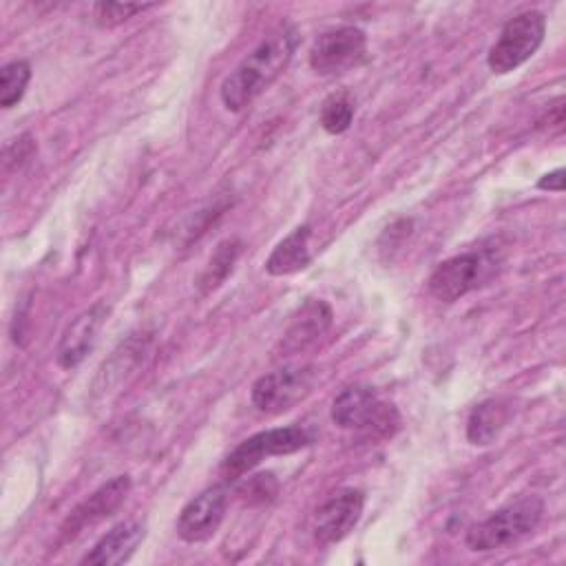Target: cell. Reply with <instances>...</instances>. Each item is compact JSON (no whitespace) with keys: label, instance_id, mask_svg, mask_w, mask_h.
I'll return each instance as SVG.
<instances>
[{"label":"cell","instance_id":"6da1fadb","mask_svg":"<svg viewBox=\"0 0 566 566\" xmlns=\"http://www.w3.org/2000/svg\"><path fill=\"white\" fill-rule=\"evenodd\" d=\"M301 33L294 24H279L259 46L248 53L239 66L221 84V102L228 111H243L250 106L290 64Z\"/></svg>","mask_w":566,"mask_h":566},{"label":"cell","instance_id":"7a4b0ae2","mask_svg":"<svg viewBox=\"0 0 566 566\" xmlns=\"http://www.w3.org/2000/svg\"><path fill=\"white\" fill-rule=\"evenodd\" d=\"M544 515V502L537 495H522L495 513H491L486 520L473 524L467 531V546L478 553L497 551L504 546H511L520 542L522 537L531 535L539 520Z\"/></svg>","mask_w":566,"mask_h":566},{"label":"cell","instance_id":"3957f363","mask_svg":"<svg viewBox=\"0 0 566 566\" xmlns=\"http://www.w3.org/2000/svg\"><path fill=\"white\" fill-rule=\"evenodd\" d=\"M312 444V433L305 427L290 424V427H276L259 431L243 442H239L223 460L221 471L226 480H237L243 473L252 471L256 464H261L270 455H287L303 447Z\"/></svg>","mask_w":566,"mask_h":566},{"label":"cell","instance_id":"277c9868","mask_svg":"<svg viewBox=\"0 0 566 566\" xmlns=\"http://www.w3.org/2000/svg\"><path fill=\"white\" fill-rule=\"evenodd\" d=\"M546 33V18L539 11H524L511 18L493 46L489 49L486 64L495 75H506L522 66L539 49Z\"/></svg>","mask_w":566,"mask_h":566},{"label":"cell","instance_id":"5b68a950","mask_svg":"<svg viewBox=\"0 0 566 566\" xmlns=\"http://www.w3.org/2000/svg\"><path fill=\"white\" fill-rule=\"evenodd\" d=\"M497 270V259L491 252H464L436 265L427 285L433 298L453 303L464 294L484 285Z\"/></svg>","mask_w":566,"mask_h":566},{"label":"cell","instance_id":"8992f818","mask_svg":"<svg viewBox=\"0 0 566 566\" xmlns=\"http://www.w3.org/2000/svg\"><path fill=\"white\" fill-rule=\"evenodd\" d=\"M314 385L316 369L312 365H285L256 378L250 398L263 413H283L305 400Z\"/></svg>","mask_w":566,"mask_h":566},{"label":"cell","instance_id":"52a82bcc","mask_svg":"<svg viewBox=\"0 0 566 566\" xmlns=\"http://www.w3.org/2000/svg\"><path fill=\"white\" fill-rule=\"evenodd\" d=\"M332 420L340 429H374L389 436L398 424V413L394 405L378 400L374 387L352 385L334 398Z\"/></svg>","mask_w":566,"mask_h":566},{"label":"cell","instance_id":"ba28073f","mask_svg":"<svg viewBox=\"0 0 566 566\" xmlns=\"http://www.w3.org/2000/svg\"><path fill=\"white\" fill-rule=\"evenodd\" d=\"M367 57V35L358 27H338L321 33L310 49V66L318 75H340Z\"/></svg>","mask_w":566,"mask_h":566},{"label":"cell","instance_id":"9c48e42d","mask_svg":"<svg viewBox=\"0 0 566 566\" xmlns=\"http://www.w3.org/2000/svg\"><path fill=\"white\" fill-rule=\"evenodd\" d=\"M365 506V495L358 489H343L325 500L312 520L316 542L336 544L345 539L358 524Z\"/></svg>","mask_w":566,"mask_h":566},{"label":"cell","instance_id":"30bf717a","mask_svg":"<svg viewBox=\"0 0 566 566\" xmlns=\"http://www.w3.org/2000/svg\"><path fill=\"white\" fill-rule=\"evenodd\" d=\"M228 509V491L223 486H208L195 495L177 517V535L186 542L210 539L223 522Z\"/></svg>","mask_w":566,"mask_h":566},{"label":"cell","instance_id":"8fae6325","mask_svg":"<svg viewBox=\"0 0 566 566\" xmlns=\"http://www.w3.org/2000/svg\"><path fill=\"white\" fill-rule=\"evenodd\" d=\"M108 305L106 303H95L80 312L62 332L60 343L55 347V360L62 369H73L77 367L95 347L97 334L104 327L108 318Z\"/></svg>","mask_w":566,"mask_h":566},{"label":"cell","instance_id":"7c38bea8","mask_svg":"<svg viewBox=\"0 0 566 566\" xmlns=\"http://www.w3.org/2000/svg\"><path fill=\"white\" fill-rule=\"evenodd\" d=\"M128 491H130V475H115L113 480L102 484L84 502H80L71 511V515L64 520V524L60 528L62 539H73L84 528L108 517L113 511L119 509V504L126 500Z\"/></svg>","mask_w":566,"mask_h":566},{"label":"cell","instance_id":"4fadbf2b","mask_svg":"<svg viewBox=\"0 0 566 566\" xmlns=\"http://www.w3.org/2000/svg\"><path fill=\"white\" fill-rule=\"evenodd\" d=\"M148 343H150V338L144 334H133L130 338L119 343V347L102 363V367L95 376V382H93L95 394L111 396V394L119 391V387L126 385V380L144 363V358L148 354Z\"/></svg>","mask_w":566,"mask_h":566},{"label":"cell","instance_id":"5bb4252c","mask_svg":"<svg viewBox=\"0 0 566 566\" xmlns=\"http://www.w3.org/2000/svg\"><path fill=\"white\" fill-rule=\"evenodd\" d=\"M332 318L334 314L325 301L310 298L303 303L283 332L279 356H292L312 347L332 327Z\"/></svg>","mask_w":566,"mask_h":566},{"label":"cell","instance_id":"9a60e30c","mask_svg":"<svg viewBox=\"0 0 566 566\" xmlns=\"http://www.w3.org/2000/svg\"><path fill=\"white\" fill-rule=\"evenodd\" d=\"M146 535V526L137 520H126L113 526L102 535L95 546L82 557V564L88 566H117L130 559Z\"/></svg>","mask_w":566,"mask_h":566},{"label":"cell","instance_id":"2e32d148","mask_svg":"<svg viewBox=\"0 0 566 566\" xmlns=\"http://www.w3.org/2000/svg\"><path fill=\"white\" fill-rule=\"evenodd\" d=\"M513 418V402L506 398H489L475 405L467 418V440L475 447H486L504 431Z\"/></svg>","mask_w":566,"mask_h":566},{"label":"cell","instance_id":"e0dca14e","mask_svg":"<svg viewBox=\"0 0 566 566\" xmlns=\"http://www.w3.org/2000/svg\"><path fill=\"white\" fill-rule=\"evenodd\" d=\"M310 237H312L310 226L294 228L285 239H281L274 245V250L265 259V263H263L265 272L272 276H287V274L305 270L312 261Z\"/></svg>","mask_w":566,"mask_h":566},{"label":"cell","instance_id":"ac0fdd59","mask_svg":"<svg viewBox=\"0 0 566 566\" xmlns=\"http://www.w3.org/2000/svg\"><path fill=\"white\" fill-rule=\"evenodd\" d=\"M241 248L243 245L239 239H226L217 245V250L208 259V265L203 268V272L197 279V287L201 294H210L226 281V276L232 272V268L241 254Z\"/></svg>","mask_w":566,"mask_h":566},{"label":"cell","instance_id":"d6986e66","mask_svg":"<svg viewBox=\"0 0 566 566\" xmlns=\"http://www.w3.org/2000/svg\"><path fill=\"white\" fill-rule=\"evenodd\" d=\"M354 99L349 97V93L345 91H338V93H332L323 106H321V113H318V122L323 126V130H327L329 135H340L349 128L352 119H354Z\"/></svg>","mask_w":566,"mask_h":566},{"label":"cell","instance_id":"ffe728a7","mask_svg":"<svg viewBox=\"0 0 566 566\" xmlns=\"http://www.w3.org/2000/svg\"><path fill=\"white\" fill-rule=\"evenodd\" d=\"M31 80V66L27 60H13L2 66L0 71V106L11 108L15 106L27 91Z\"/></svg>","mask_w":566,"mask_h":566},{"label":"cell","instance_id":"44dd1931","mask_svg":"<svg viewBox=\"0 0 566 566\" xmlns=\"http://www.w3.org/2000/svg\"><path fill=\"white\" fill-rule=\"evenodd\" d=\"M153 4H130V2H97L93 4V13H95V22L99 27H115L122 24L124 20L133 18L135 13H142L146 9H150Z\"/></svg>","mask_w":566,"mask_h":566},{"label":"cell","instance_id":"7402d4cb","mask_svg":"<svg viewBox=\"0 0 566 566\" xmlns=\"http://www.w3.org/2000/svg\"><path fill=\"white\" fill-rule=\"evenodd\" d=\"M35 146H33V139L29 135H22L20 139H13L4 146V153H2V166H4V172H11V170H18L31 155H33Z\"/></svg>","mask_w":566,"mask_h":566},{"label":"cell","instance_id":"603a6c76","mask_svg":"<svg viewBox=\"0 0 566 566\" xmlns=\"http://www.w3.org/2000/svg\"><path fill=\"white\" fill-rule=\"evenodd\" d=\"M564 168H555L553 172H546L539 181L537 188L539 190H551V192H562L564 190Z\"/></svg>","mask_w":566,"mask_h":566}]
</instances>
